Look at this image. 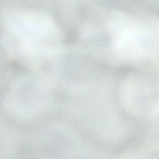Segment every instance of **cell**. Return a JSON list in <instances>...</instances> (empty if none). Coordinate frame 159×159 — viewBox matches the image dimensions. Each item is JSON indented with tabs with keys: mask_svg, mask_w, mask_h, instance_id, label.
I'll return each instance as SVG.
<instances>
[{
	"mask_svg": "<svg viewBox=\"0 0 159 159\" xmlns=\"http://www.w3.org/2000/svg\"><path fill=\"white\" fill-rule=\"evenodd\" d=\"M109 25L114 48L124 59L141 61L155 53L159 30L153 24L120 12L112 16Z\"/></svg>",
	"mask_w": 159,
	"mask_h": 159,
	"instance_id": "cell-1",
	"label": "cell"
},
{
	"mask_svg": "<svg viewBox=\"0 0 159 159\" xmlns=\"http://www.w3.org/2000/svg\"><path fill=\"white\" fill-rule=\"evenodd\" d=\"M10 26L20 48L28 54L40 55L52 52L57 46L59 36L54 23L44 15L35 12L19 14Z\"/></svg>",
	"mask_w": 159,
	"mask_h": 159,
	"instance_id": "cell-2",
	"label": "cell"
}]
</instances>
